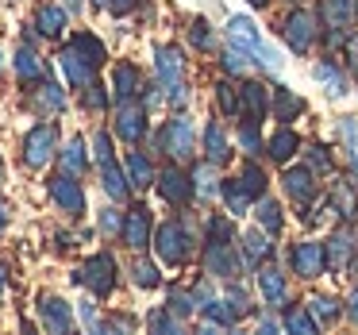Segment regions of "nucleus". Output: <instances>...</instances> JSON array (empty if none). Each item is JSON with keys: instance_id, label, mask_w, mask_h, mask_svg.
<instances>
[{"instance_id": "f257e3e1", "label": "nucleus", "mask_w": 358, "mask_h": 335, "mask_svg": "<svg viewBox=\"0 0 358 335\" xmlns=\"http://www.w3.org/2000/svg\"><path fill=\"white\" fill-rule=\"evenodd\" d=\"M93 162H96V173H101V189L112 204L127 201V197L135 193L131 181H127L124 162H120L116 150H112V131H104V127H96V135H93Z\"/></svg>"}, {"instance_id": "f03ea898", "label": "nucleus", "mask_w": 358, "mask_h": 335, "mask_svg": "<svg viewBox=\"0 0 358 335\" xmlns=\"http://www.w3.org/2000/svg\"><path fill=\"white\" fill-rule=\"evenodd\" d=\"M70 281L73 285H85L93 297H112V289H116V281H120V262H116V255L112 250H93V255L85 258V262L78 266V270L70 273Z\"/></svg>"}, {"instance_id": "7ed1b4c3", "label": "nucleus", "mask_w": 358, "mask_h": 335, "mask_svg": "<svg viewBox=\"0 0 358 335\" xmlns=\"http://www.w3.org/2000/svg\"><path fill=\"white\" fill-rule=\"evenodd\" d=\"M58 147H62V139H58V124L55 120H39L35 127H27L24 139H20V158H24L27 170H47L50 162L58 158Z\"/></svg>"}, {"instance_id": "20e7f679", "label": "nucleus", "mask_w": 358, "mask_h": 335, "mask_svg": "<svg viewBox=\"0 0 358 335\" xmlns=\"http://www.w3.org/2000/svg\"><path fill=\"white\" fill-rule=\"evenodd\" d=\"M150 247H155L158 262H166V266H185L189 258H193V235H189V227L181 224V220H166V224L155 227V239H150Z\"/></svg>"}, {"instance_id": "39448f33", "label": "nucleus", "mask_w": 358, "mask_h": 335, "mask_svg": "<svg viewBox=\"0 0 358 335\" xmlns=\"http://www.w3.org/2000/svg\"><path fill=\"white\" fill-rule=\"evenodd\" d=\"M47 193H50L55 208L62 212L66 220H81V216L89 212V197H85V185H81V178H78V173H66V170L50 173Z\"/></svg>"}, {"instance_id": "423d86ee", "label": "nucleus", "mask_w": 358, "mask_h": 335, "mask_svg": "<svg viewBox=\"0 0 358 335\" xmlns=\"http://www.w3.org/2000/svg\"><path fill=\"white\" fill-rule=\"evenodd\" d=\"M227 39H231V47H239V50H247V55H255V62H258V66H266V70H278V66H281L278 50H273L270 43H266L262 35H258L255 20H247V16H231V24H227Z\"/></svg>"}, {"instance_id": "0eeeda50", "label": "nucleus", "mask_w": 358, "mask_h": 335, "mask_svg": "<svg viewBox=\"0 0 358 335\" xmlns=\"http://www.w3.org/2000/svg\"><path fill=\"white\" fill-rule=\"evenodd\" d=\"M147 104L143 101H120L116 112H112V131H116L120 143L127 147H139L147 139Z\"/></svg>"}, {"instance_id": "6e6552de", "label": "nucleus", "mask_w": 358, "mask_h": 335, "mask_svg": "<svg viewBox=\"0 0 358 335\" xmlns=\"http://www.w3.org/2000/svg\"><path fill=\"white\" fill-rule=\"evenodd\" d=\"M181 73H185V58H181L178 47H158L155 50V78H158V89H162L166 101H178L181 104Z\"/></svg>"}, {"instance_id": "1a4fd4ad", "label": "nucleus", "mask_w": 358, "mask_h": 335, "mask_svg": "<svg viewBox=\"0 0 358 335\" xmlns=\"http://www.w3.org/2000/svg\"><path fill=\"white\" fill-rule=\"evenodd\" d=\"M158 143H162V150L173 158V162H185V158H193V150H196V131H193V124H189L185 116H173V120H166Z\"/></svg>"}, {"instance_id": "9d476101", "label": "nucleus", "mask_w": 358, "mask_h": 335, "mask_svg": "<svg viewBox=\"0 0 358 335\" xmlns=\"http://www.w3.org/2000/svg\"><path fill=\"white\" fill-rule=\"evenodd\" d=\"M35 316H39L43 332L66 335L73 327V304L62 301L58 293H39V301H35Z\"/></svg>"}, {"instance_id": "9b49d317", "label": "nucleus", "mask_w": 358, "mask_h": 335, "mask_svg": "<svg viewBox=\"0 0 358 335\" xmlns=\"http://www.w3.org/2000/svg\"><path fill=\"white\" fill-rule=\"evenodd\" d=\"M150 239H155V216H150L147 204H131L124 212V235H120V243L127 250H147Z\"/></svg>"}, {"instance_id": "f8f14e48", "label": "nucleus", "mask_w": 358, "mask_h": 335, "mask_svg": "<svg viewBox=\"0 0 358 335\" xmlns=\"http://www.w3.org/2000/svg\"><path fill=\"white\" fill-rule=\"evenodd\" d=\"M58 70H62L66 85L78 89V93H81L85 85H93L96 73H101V70H96V66L85 58V55H81L78 47H70V43H62V50H58Z\"/></svg>"}, {"instance_id": "ddd939ff", "label": "nucleus", "mask_w": 358, "mask_h": 335, "mask_svg": "<svg viewBox=\"0 0 358 335\" xmlns=\"http://www.w3.org/2000/svg\"><path fill=\"white\" fill-rule=\"evenodd\" d=\"M27 101H31V108L39 112L43 120H50V116H62L66 112V89L58 85V81H50V73L43 81H35V85H27Z\"/></svg>"}, {"instance_id": "4468645a", "label": "nucleus", "mask_w": 358, "mask_h": 335, "mask_svg": "<svg viewBox=\"0 0 358 335\" xmlns=\"http://www.w3.org/2000/svg\"><path fill=\"white\" fill-rule=\"evenodd\" d=\"M155 189H158V197H162L166 204H189V197H193V181H189V173L185 170H178V166H166L162 173L155 178Z\"/></svg>"}, {"instance_id": "2eb2a0df", "label": "nucleus", "mask_w": 358, "mask_h": 335, "mask_svg": "<svg viewBox=\"0 0 358 335\" xmlns=\"http://www.w3.org/2000/svg\"><path fill=\"white\" fill-rule=\"evenodd\" d=\"M58 170H66V173H78V178H85V170L93 166V147H89L81 135H70V139L58 147Z\"/></svg>"}, {"instance_id": "dca6fc26", "label": "nucleus", "mask_w": 358, "mask_h": 335, "mask_svg": "<svg viewBox=\"0 0 358 335\" xmlns=\"http://www.w3.org/2000/svg\"><path fill=\"white\" fill-rule=\"evenodd\" d=\"M112 101H135V97H139L143 93V73H139V66H135V62H127V58H124V62H116V66H112Z\"/></svg>"}, {"instance_id": "f3484780", "label": "nucleus", "mask_w": 358, "mask_h": 335, "mask_svg": "<svg viewBox=\"0 0 358 335\" xmlns=\"http://www.w3.org/2000/svg\"><path fill=\"white\" fill-rule=\"evenodd\" d=\"M66 27H70V8H66V4L47 0V4L35 8V31H39L43 39H62Z\"/></svg>"}, {"instance_id": "a211bd4d", "label": "nucleus", "mask_w": 358, "mask_h": 335, "mask_svg": "<svg viewBox=\"0 0 358 335\" xmlns=\"http://www.w3.org/2000/svg\"><path fill=\"white\" fill-rule=\"evenodd\" d=\"M12 73H16V81L27 89V85L47 78V62H43V55L35 47H16V55H12Z\"/></svg>"}, {"instance_id": "6ab92c4d", "label": "nucleus", "mask_w": 358, "mask_h": 335, "mask_svg": "<svg viewBox=\"0 0 358 335\" xmlns=\"http://www.w3.org/2000/svg\"><path fill=\"white\" fill-rule=\"evenodd\" d=\"M124 170H127V181H131L135 193H147V189L155 185V178H158L150 155H147V150H135V147L124 155Z\"/></svg>"}, {"instance_id": "aec40b11", "label": "nucleus", "mask_w": 358, "mask_h": 335, "mask_svg": "<svg viewBox=\"0 0 358 335\" xmlns=\"http://www.w3.org/2000/svg\"><path fill=\"white\" fill-rule=\"evenodd\" d=\"M324 247L320 243H296L293 247V270H296V278H304V281H312V278H320L324 273Z\"/></svg>"}, {"instance_id": "412c9836", "label": "nucleus", "mask_w": 358, "mask_h": 335, "mask_svg": "<svg viewBox=\"0 0 358 335\" xmlns=\"http://www.w3.org/2000/svg\"><path fill=\"white\" fill-rule=\"evenodd\" d=\"M285 39H289V47H293L296 55H304V50L312 47V39H316V24H312L308 12L296 8L293 16L285 20Z\"/></svg>"}, {"instance_id": "4be33fe9", "label": "nucleus", "mask_w": 358, "mask_h": 335, "mask_svg": "<svg viewBox=\"0 0 358 335\" xmlns=\"http://www.w3.org/2000/svg\"><path fill=\"white\" fill-rule=\"evenodd\" d=\"M204 266H208V273H216V278H231V273H239L235 247L231 243H208V250H204Z\"/></svg>"}, {"instance_id": "5701e85b", "label": "nucleus", "mask_w": 358, "mask_h": 335, "mask_svg": "<svg viewBox=\"0 0 358 335\" xmlns=\"http://www.w3.org/2000/svg\"><path fill=\"white\" fill-rule=\"evenodd\" d=\"M320 12H324L327 27H335V31H347V27L358 24V0H324Z\"/></svg>"}, {"instance_id": "b1692460", "label": "nucleus", "mask_w": 358, "mask_h": 335, "mask_svg": "<svg viewBox=\"0 0 358 335\" xmlns=\"http://www.w3.org/2000/svg\"><path fill=\"white\" fill-rule=\"evenodd\" d=\"M355 250H358L355 235H350V231H335L331 239H327V247H324V258H327L331 270H347L350 258H355Z\"/></svg>"}, {"instance_id": "393cba45", "label": "nucleus", "mask_w": 358, "mask_h": 335, "mask_svg": "<svg viewBox=\"0 0 358 335\" xmlns=\"http://www.w3.org/2000/svg\"><path fill=\"white\" fill-rule=\"evenodd\" d=\"M66 43H70V47H78L81 55H85L89 62L96 66V70H101V66L108 62V47H104V39H101L96 31H73Z\"/></svg>"}, {"instance_id": "a878e982", "label": "nucleus", "mask_w": 358, "mask_h": 335, "mask_svg": "<svg viewBox=\"0 0 358 335\" xmlns=\"http://www.w3.org/2000/svg\"><path fill=\"white\" fill-rule=\"evenodd\" d=\"M281 185H285V193L293 197V201H301V204H308L312 197H316V181H312V173L304 170V166H296V170H285Z\"/></svg>"}, {"instance_id": "bb28decb", "label": "nucleus", "mask_w": 358, "mask_h": 335, "mask_svg": "<svg viewBox=\"0 0 358 335\" xmlns=\"http://www.w3.org/2000/svg\"><path fill=\"white\" fill-rule=\"evenodd\" d=\"M250 312L247 301H204V316L216 320V324H239Z\"/></svg>"}, {"instance_id": "cd10ccee", "label": "nucleus", "mask_w": 358, "mask_h": 335, "mask_svg": "<svg viewBox=\"0 0 358 335\" xmlns=\"http://www.w3.org/2000/svg\"><path fill=\"white\" fill-rule=\"evenodd\" d=\"M266 85H258V81H247V85L239 89V112H247L250 120H262L266 116Z\"/></svg>"}, {"instance_id": "c85d7f7f", "label": "nucleus", "mask_w": 358, "mask_h": 335, "mask_svg": "<svg viewBox=\"0 0 358 335\" xmlns=\"http://www.w3.org/2000/svg\"><path fill=\"white\" fill-rule=\"evenodd\" d=\"M131 285L135 289H158L162 285L158 266L150 262V258H143V250H135V258H131Z\"/></svg>"}, {"instance_id": "c756f323", "label": "nucleus", "mask_w": 358, "mask_h": 335, "mask_svg": "<svg viewBox=\"0 0 358 335\" xmlns=\"http://www.w3.org/2000/svg\"><path fill=\"white\" fill-rule=\"evenodd\" d=\"M258 289H262V297H266V304H285V273L281 270H273V266H266L262 273H258Z\"/></svg>"}, {"instance_id": "7c9ffc66", "label": "nucleus", "mask_w": 358, "mask_h": 335, "mask_svg": "<svg viewBox=\"0 0 358 335\" xmlns=\"http://www.w3.org/2000/svg\"><path fill=\"white\" fill-rule=\"evenodd\" d=\"M220 193H224L227 208H231L235 216H243V212H247V204L255 201V193H250V189L243 185V178H231V181H224V185H220Z\"/></svg>"}, {"instance_id": "2f4dec72", "label": "nucleus", "mask_w": 358, "mask_h": 335, "mask_svg": "<svg viewBox=\"0 0 358 335\" xmlns=\"http://www.w3.org/2000/svg\"><path fill=\"white\" fill-rule=\"evenodd\" d=\"M204 155H208L212 166L227 162V135H224V127H220V124L204 127Z\"/></svg>"}, {"instance_id": "473e14b6", "label": "nucleus", "mask_w": 358, "mask_h": 335, "mask_svg": "<svg viewBox=\"0 0 358 335\" xmlns=\"http://www.w3.org/2000/svg\"><path fill=\"white\" fill-rule=\"evenodd\" d=\"M81 104H85L89 112H104V108L112 104V89L104 85L101 78H96L93 85H85V89H81Z\"/></svg>"}, {"instance_id": "72a5a7b5", "label": "nucleus", "mask_w": 358, "mask_h": 335, "mask_svg": "<svg viewBox=\"0 0 358 335\" xmlns=\"http://www.w3.org/2000/svg\"><path fill=\"white\" fill-rule=\"evenodd\" d=\"M331 204H335V208H339L347 220H358V197L350 193L347 181H335V185H331Z\"/></svg>"}, {"instance_id": "f704fd0d", "label": "nucleus", "mask_w": 358, "mask_h": 335, "mask_svg": "<svg viewBox=\"0 0 358 335\" xmlns=\"http://www.w3.org/2000/svg\"><path fill=\"white\" fill-rule=\"evenodd\" d=\"M243 255H247L250 266H258L262 258H270V239H266V231H250L243 235Z\"/></svg>"}, {"instance_id": "c9c22d12", "label": "nucleus", "mask_w": 358, "mask_h": 335, "mask_svg": "<svg viewBox=\"0 0 358 335\" xmlns=\"http://www.w3.org/2000/svg\"><path fill=\"white\" fill-rule=\"evenodd\" d=\"M312 78H316L320 85H327V89H331V97H343V93H347V81H343V73L335 70L331 62H316V70H312Z\"/></svg>"}, {"instance_id": "e433bc0d", "label": "nucleus", "mask_w": 358, "mask_h": 335, "mask_svg": "<svg viewBox=\"0 0 358 335\" xmlns=\"http://www.w3.org/2000/svg\"><path fill=\"white\" fill-rule=\"evenodd\" d=\"M266 150H270L273 162H289V158H293V150H296V135L281 127V131L270 139V147H266Z\"/></svg>"}, {"instance_id": "4c0bfd02", "label": "nucleus", "mask_w": 358, "mask_h": 335, "mask_svg": "<svg viewBox=\"0 0 358 335\" xmlns=\"http://www.w3.org/2000/svg\"><path fill=\"white\" fill-rule=\"evenodd\" d=\"M96 231L120 239V235H124V212L112 208V204H108V208H101V216H96Z\"/></svg>"}, {"instance_id": "58836bf2", "label": "nucleus", "mask_w": 358, "mask_h": 335, "mask_svg": "<svg viewBox=\"0 0 358 335\" xmlns=\"http://www.w3.org/2000/svg\"><path fill=\"white\" fill-rule=\"evenodd\" d=\"M308 308H312V316H316V324H335V320H339V301H335V297H312Z\"/></svg>"}, {"instance_id": "ea45409f", "label": "nucleus", "mask_w": 358, "mask_h": 335, "mask_svg": "<svg viewBox=\"0 0 358 335\" xmlns=\"http://www.w3.org/2000/svg\"><path fill=\"white\" fill-rule=\"evenodd\" d=\"M258 227H262L266 235H278L281 231V208H278V201H262V204H258Z\"/></svg>"}, {"instance_id": "a19ab883", "label": "nucleus", "mask_w": 358, "mask_h": 335, "mask_svg": "<svg viewBox=\"0 0 358 335\" xmlns=\"http://www.w3.org/2000/svg\"><path fill=\"white\" fill-rule=\"evenodd\" d=\"M273 112H278V120H293L304 112V101L301 97H293L289 89H278V104H273Z\"/></svg>"}, {"instance_id": "79ce46f5", "label": "nucleus", "mask_w": 358, "mask_h": 335, "mask_svg": "<svg viewBox=\"0 0 358 335\" xmlns=\"http://www.w3.org/2000/svg\"><path fill=\"white\" fill-rule=\"evenodd\" d=\"M208 243H235V224L227 216L208 220Z\"/></svg>"}, {"instance_id": "37998d69", "label": "nucleus", "mask_w": 358, "mask_h": 335, "mask_svg": "<svg viewBox=\"0 0 358 335\" xmlns=\"http://www.w3.org/2000/svg\"><path fill=\"white\" fill-rule=\"evenodd\" d=\"M316 327H320V324H316V320H312L304 308H289V312H285V332H304V335H312Z\"/></svg>"}, {"instance_id": "c03bdc74", "label": "nucleus", "mask_w": 358, "mask_h": 335, "mask_svg": "<svg viewBox=\"0 0 358 335\" xmlns=\"http://www.w3.org/2000/svg\"><path fill=\"white\" fill-rule=\"evenodd\" d=\"M147 327L150 332H178V316H173L170 308H155L147 320Z\"/></svg>"}, {"instance_id": "a18cd8bd", "label": "nucleus", "mask_w": 358, "mask_h": 335, "mask_svg": "<svg viewBox=\"0 0 358 335\" xmlns=\"http://www.w3.org/2000/svg\"><path fill=\"white\" fill-rule=\"evenodd\" d=\"M243 185H247L255 197H262V193H266V173L258 170L255 162H247V166H243Z\"/></svg>"}, {"instance_id": "49530a36", "label": "nucleus", "mask_w": 358, "mask_h": 335, "mask_svg": "<svg viewBox=\"0 0 358 335\" xmlns=\"http://www.w3.org/2000/svg\"><path fill=\"white\" fill-rule=\"evenodd\" d=\"M343 143H347L350 162H355V173H358V124L355 120H343Z\"/></svg>"}, {"instance_id": "de8ad7c7", "label": "nucleus", "mask_w": 358, "mask_h": 335, "mask_svg": "<svg viewBox=\"0 0 358 335\" xmlns=\"http://www.w3.org/2000/svg\"><path fill=\"white\" fill-rule=\"evenodd\" d=\"M166 308L173 312V316H189V312L196 308V297H189V293H170V304Z\"/></svg>"}, {"instance_id": "09e8293b", "label": "nucleus", "mask_w": 358, "mask_h": 335, "mask_svg": "<svg viewBox=\"0 0 358 335\" xmlns=\"http://www.w3.org/2000/svg\"><path fill=\"white\" fill-rule=\"evenodd\" d=\"M78 316H81V324H85L89 332H104V324H101V316H96V304L93 301H81Z\"/></svg>"}, {"instance_id": "8fccbe9b", "label": "nucleus", "mask_w": 358, "mask_h": 335, "mask_svg": "<svg viewBox=\"0 0 358 335\" xmlns=\"http://www.w3.org/2000/svg\"><path fill=\"white\" fill-rule=\"evenodd\" d=\"M224 66H227L231 73H243V70H247V50L227 47V50H224Z\"/></svg>"}, {"instance_id": "3c124183", "label": "nucleus", "mask_w": 358, "mask_h": 335, "mask_svg": "<svg viewBox=\"0 0 358 335\" xmlns=\"http://www.w3.org/2000/svg\"><path fill=\"white\" fill-rule=\"evenodd\" d=\"M193 43H196L201 50L212 47V27H208V20H196V24H193Z\"/></svg>"}, {"instance_id": "603ef678", "label": "nucleus", "mask_w": 358, "mask_h": 335, "mask_svg": "<svg viewBox=\"0 0 358 335\" xmlns=\"http://www.w3.org/2000/svg\"><path fill=\"white\" fill-rule=\"evenodd\" d=\"M216 97H220V108L224 112H239V97H231L227 85H216Z\"/></svg>"}, {"instance_id": "864d4df0", "label": "nucleus", "mask_w": 358, "mask_h": 335, "mask_svg": "<svg viewBox=\"0 0 358 335\" xmlns=\"http://www.w3.org/2000/svg\"><path fill=\"white\" fill-rule=\"evenodd\" d=\"M312 166H316V170H331V155H327L324 147H312Z\"/></svg>"}, {"instance_id": "5fc2aeb1", "label": "nucleus", "mask_w": 358, "mask_h": 335, "mask_svg": "<svg viewBox=\"0 0 358 335\" xmlns=\"http://www.w3.org/2000/svg\"><path fill=\"white\" fill-rule=\"evenodd\" d=\"M104 8H108L112 16H127V12L135 8V0H108V4H104Z\"/></svg>"}, {"instance_id": "6e6d98bb", "label": "nucleus", "mask_w": 358, "mask_h": 335, "mask_svg": "<svg viewBox=\"0 0 358 335\" xmlns=\"http://www.w3.org/2000/svg\"><path fill=\"white\" fill-rule=\"evenodd\" d=\"M239 139H243V147H247V150H258V135H255V127H243Z\"/></svg>"}, {"instance_id": "4d7b16f0", "label": "nucleus", "mask_w": 358, "mask_h": 335, "mask_svg": "<svg viewBox=\"0 0 358 335\" xmlns=\"http://www.w3.org/2000/svg\"><path fill=\"white\" fill-rule=\"evenodd\" d=\"M8 224H12V212H8V201L0 197V235L8 231Z\"/></svg>"}, {"instance_id": "13d9d810", "label": "nucleus", "mask_w": 358, "mask_h": 335, "mask_svg": "<svg viewBox=\"0 0 358 335\" xmlns=\"http://www.w3.org/2000/svg\"><path fill=\"white\" fill-rule=\"evenodd\" d=\"M347 55H350V70L358 73V35H355V39L347 43Z\"/></svg>"}, {"instance_id": "bf43d9fd", "label": "nucleus", "mask_w": 358, "mask_h": 335, "mask_svg": "<svg viewBox=\"0 0 358 335\" xmlns=\"http://www.w3.org/2000/svg\"><path fill=\"white\" fill-rule=\"evenodd\" d=\"M347 312H350V320H355V324H358V289H355V293H350V301H347Z\"/></svg>"}, {"instance_id": "052dcab7", "label": "nucleus", "mask_w": 358, "mask_h": 335, "mask_svg": "<svg viewBox=\"0 0 358 335\" xmlns=\"http://www.w3.org/2000/svg\"><path fill=\"white\" fill-rule=\"evenodd\" d=\"M4 178H8V166H4V155H0V185H4Z\"/></svg>"}, {"instance_id": "680f3d73", "label": "nucleus", "mask_w": 358, "mask_h": 335, "mask_svg": "<svg viewBox=\"0 0 358 335\" xmlns=\"http://www.w3.org/2000/svg\"><path fill=\"white\" fill-rule=\"evenodd\" d=\"M4 285H8V281H4V270H0V297H4Z\"/></svg>"}, {"instance_id": "e2e57ef3", "label": "nucleus", "mask_w": 358, "mask_h": 335, "mask_svg": "<svg viewBox=\"0 0 358 335\" xmlns=\"http://www.w3.org/2000/svg\"><path fill=\"white\" fill-rule=\"evenodd\" d=\"M250 4H255V8H262V4H270V0H250Z\"/></svg>"}, {"instance_id": "0e129e2a", "label": "nucleus", "mask_w": 358, "mask_h": 335, "mask_svg": "<svg viewBox=\"0 0 358 335\" xmlns=\"http://www.w3.org/2000/svg\"><path fill=\"white\" fill-rule=\"evenodd\" d=\"M0 58H4V55H0ZM0 66H4V62H0Z\"/></svg>"}]
</instances>
